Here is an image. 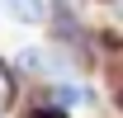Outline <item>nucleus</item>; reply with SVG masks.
<instances>
[{
  "label": "nucleus",
  "mask_w": 123,
  "mask_h": 118,
  "mask_svg": "<svg viewBox=\"0 0 123 118\" xmlns=\"http://www.w3.org/2000/svg\"><path fill=\"white\" fill-rule=\"evenodd\" d=\"M5 10H10L19 24H43L47 19V0H5Z\"/></svg>",
  "instance_id": "1"
},
{
  "label": "nucleus",
  "mask_w": 123,
  "mask_h": 118,
  "mask_svg": "<svg viewBox=\"0 0 123 118\" xmlns=\"http://www.w3.org/2000/svg\"><path fill=\"white\" fill-rule=\"evenodd\" d=\"M19 71L47 76V71H57V57H52V52H43V47H29V52H19Z\"/></svg>",
  "instance_id": "2"
},
{
  "label": "nucleus",
  "mask_w": 123,
  "mask_h": 118,
  "mask_svg": "<svg viewBox=\"0 0 123 118\" xmlns=\"http://www.w3.org/2000/svg\"><path fill=\"white\" fill-rule=\"evenodd\" d=\"M10 99H14V71H10V61H0V113L10 109Z\"/></svg>",
  "instance_id": "3"
},
{
  "label": "nucleus",
  "mask_w": 123,
  "mask_h": 118,
  "mask_svg": "<svg viewBox=\"0 0 123 118\" xmlns=\"http://www.w3.org/2000/svg\"><path fill=\"white\" fill-rule=\"evenodd\" d=\"M57 104H62V109H76V104H85V90H80V85H62L57 90Z\"/></svg>",
  "instance_id": "4"
},
{
  "label": "nucleus",
  "mask_w": 123,
  "mask_h": 118,
  "mask_svg": "<svg viewBox=\"0 0 123 118\" xmlns=\"http://www.w3.org/2000/svg\"><path fill=\"white\" fill-rule=\"evenodd\" d=\"M114 14H118V19H123V0H118V5H114Z\"/></svg>",
  "instance_id": "5"
},
{
  "label": "nucleus",
  "mask_w": 123,
  "mask_h": 118,
  "mask_svg": "<svg viewBox=\"0 0 123 118\" xmlns=\"http://www.w3.org/2000/svg\"><path fill=\"white\" fill-rule=\"evenodd\" d=\"M33 118H62V113H33Z\"/></svg>",
  "instance_id": "6"
}]
</instances>
